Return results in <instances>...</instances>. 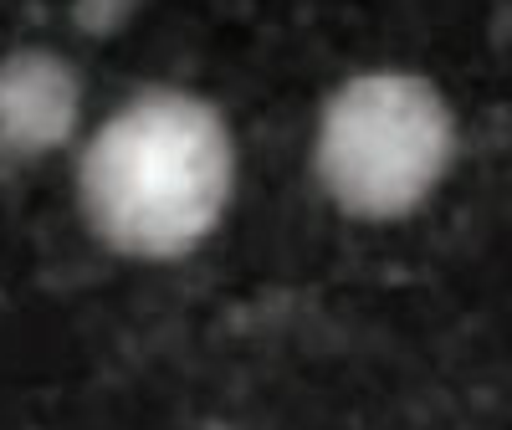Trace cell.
Returning a JSON list of instances; mask_svg holds the SVG:
<instances>
[{
  "label": "cell",
  "instance_id": "1",
  "mask_svg": "<svg viewBox=\"0 0 512 430\" xmlns=\"http://www.w3.org/2000/svg\"><path fill=\"white\" fill-rule=\"evenodd\" d=\"M236 139L226 113L190 88H144L118 103L77 159L88 231L134 262H180L226 221Z\"/></svg>",
  "mask_w": 512,
  "mask_h": 430
},
{
  "label": "cell",
  "instance_id": "2",
  "mask_svg": "<svg viewBox=\"0 0 512 430\" xmlns=\"http://www.w3.org/2000/svg\"><path fill=\"white\" fill-rule=\"evenodd\" d=\"M451 164L456 113L420 72H354L318 113L313 180L349 221H405L441 190Z\"/></svg>",
  "mask_w": 512,
  "mask_h": 430
},
{
  "label": "cell",
  "instance_id": "3",
  "mask_svg": "<svg viewBox=\"0 0 512 430\" xmlns=\"http://www.w3.org/2000/svg\"><path fill=\"white\" fill-rule=\"evenodd\" d=\"M82 123V72L52 47L0 57V159L31 164L72 144Z\"/></svg>",
  "mask_w": 512,
  "mask_h": 430
}]
</instances>
